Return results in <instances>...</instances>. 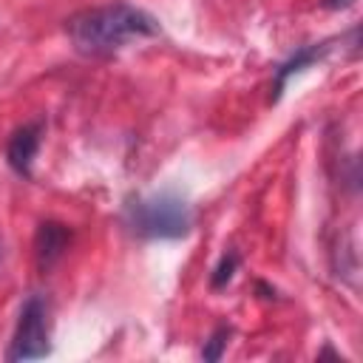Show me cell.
Returning a JSON list of instances; mask_svg holds the SVG:
<instances>
[{
  "label": "cell",
  "instance_id": "2",
  "mask_svg": "<svg viewBox=\"0 0 363 363\" xmlns=\"http://www.w3.org/2000/svg\"><path fill=\"white\" fill-rule=\"evenodd\" d=\"M125 227L139 238H182L193 227V207L187 199L176 193H153L136 196L125 204Z\"/></svg>",
  "mask_w": 363,
  "mask_h": 363
},
{
  "label": "cell",
  "instance_id": "6",
  "mask_svg": "<svg viewBox=\"0 0 363 363\" xmlns=\"http://www.w3.org/2000/svg\"><path fill=\"white\" fill-rule=\"evenodd\" d=\"M326 54H329V43H315V45H303V48H298L286 62H281L278 71H275V82H272V102L281 99V94H284V88H286V82H289L292 77L303 74L309 65L320 62Z\"/></svg>",
  "mask_w": 363,
  "mask_h": 363
},
{
  "label": "cell",
  "instance_id": "8",
  "mask_svg": "<svg viewBox=\"0 0 363 363\" xmlns=\"http://www.w3.org/2000/svg\"><path fill=\"white\" fill-rule=\"evenodd\" d=\"M227 337H230V329H227V326H218V329L210 335V340L204 343L201 357H204V360H218L221 352H224V346H227Z\"/></svg>",
  "mask_w": 363,
  "mask_h": 363
},
{
  "label": "cell",
  "instance_id": "5",
  "mask_svg": "<svg viewBox=\"0 0 363 363\" xmlns=\"http://www.w3.org/2000/svg\"><path fill=\"white\" fill-rule=\"evenodd\" d=\"M71 244V230L60 221H43L37 227V235H34V258H37V267L43 272H48L68 250Z\"/></svg>",
  "mask_w": 363,
  "mask_h": 363
},
{
  "label": "cell",
  "instance_id": "3",
  "mask_svg": "<svg viewBox=\"0 0 363 363\" xmlns=\"http://www.w3.org/2000/svg\"><path fill=\"white\" fill-rule=\"evenodd\" d=\"M51 352V323H48V303L43 295L26 298L17 315V326L11 335V346L6 360H37Z\"/></svg>",
  "mask_w": 363,
  "mask_h": 363
},
{
  "label": "cell",
  "instance_id": "7",
  "mask_svg": "<svg viewBox=\"0 0 363 363\" xmlns=\"http://www.w3.org/2000/svg\"><path fill=\"white\" fill-rule=\"evenodd\" d=\"M235 267H238V255L230 250V252H224L221 258H218V264H216V269H213V275H210V284H213V289H221V286H227L230 281H233V275H235Z\"/></svg>",
  "mask_w": 363,
  "mask_h": 363
},
{
  "label": "cell",
  "instance_id": "1",
  "mask_svg": "<svg viewBox=\"0 0 363 363\" xmlns=\"http://www.w3.org/2000/svg\"><path fill=\"white\" fill-rule=\"evenodd\" d=\"M159 20L130 3H108L82 9L65 20V34L71 45L85 57H108L128 43L156 37Z\"/></svg>",
  "mask_w": 363,
  "mask_h": 363
},
{
  "label": "cell",
  "instance_id": "4",
  "mask_svg": "<svg viewBox=\"0 0 363 363\" xmlns=\"http://www.w3.org/2000/svg\"><path fill=\"white\" fill-rule=\"evenodd\" d=\"M40 136H43V122H28L11 133L9 147H6V159H9L14 173L31 176V164H34L37 150H40Z\"/></svg>",
  "mask_w": 363,
  "mask_h": 363
},
{
  "label": "cell",
  "instance_id": "9",
  "mask_svg": "<svg viewBox=\"0 0 363 363\" xmlns=\"http://www.w3.org/2000/svg\"><path fill=\"white\" fill-rule=\"evenodd\" d=\"M352 3H354V0H326L329 9H349Z\"/></svg>",
  "mask_w": 363,
  "mask_h": 363
},
{
  "label": "cell",
  "instance_id": "10",
  "mask_svg": "<svg viewBox=\"0 0 363 363\" xmlns=\"http://www.w3.org/2000/svg\"><path fill=\"white\" fill-rule=\"evenodd\" d=\"M0 261H3V244H0Z\"/></svg>",
  "mask_w": 363,
  "mask_h": 363
}]
</instances>
